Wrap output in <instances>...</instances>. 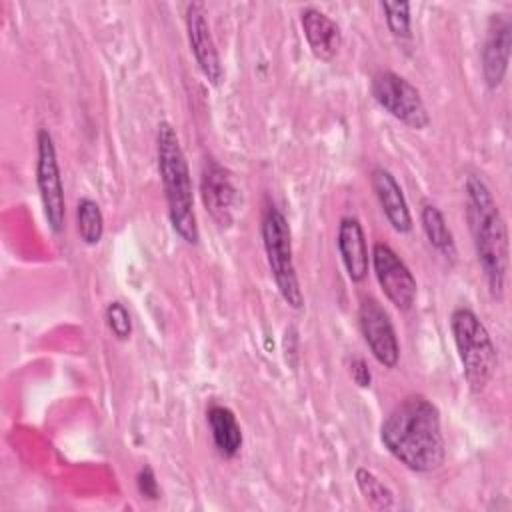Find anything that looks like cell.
<instances>
[{
  "label": "cell",
  "mask_w": 512,
  "mask_h": 512,
  "mask_svg": "<svg viewBox=\"0 0 512 512\" xmlns=\"http://www.w3.org/2000/svg\"><path fill=\"white\" fill-rule=\"evenodd\" d=\"M380 440L412 472H434L446 458L440 410L422 394L402 398L386 414L380 426Z\"/></svg>",
  "instance_id": "1"
},
{
  "label": "cell",
  "mask_w": 512,
  "mask_h": 512,
  "mask_svg": "<svg viewBox=\"0 0 512 512\" xmlns=\"http://www.w3.org/2000/svg\"><path fill=\"white\" fill-rule=\"evenodd\" d=\"M466 194V218L472 232L478 264L484 272L492 298L500 300L506 288L508 272V230L500 214V208L476 174H468L464 180Z\"/></svg>",
  "instance_id": "2"
},
{
  "label": "cell",
  "mask_w": 512,
  "mask_h": 512,
  "mask_svg": "<svg viewBox=\"0 0 512 512\" xmlns=\"http://www.w3.org/2000/svg\"><path fill=\"white\" fill-rule=\"evenodd\" d=\"M156 160L164 186L170 226L186 244H196L200 232L194 212L190 168L176 128L170 122H160L156 128Z\"/></svg>",
  "instance_id": "3"
},
{
  "label": "cell",
  "mask_w": 512,
  "mask_h": 512,
  "mask_svg": "<svg viewBox=\"0 0 512 512\" xmlns=\"http://www.w3.org/2000/svg\"><path fill=\"white\" fill-rule=\"evenodd\" d=\"M450 330L470 392H484L498 366V352L488 328L470 308L460 306L450 314Z\"/></svg>",
  "instance_id": "4"
},
{
  "label": "cell",
  "mask_w": 512,
  "mask_h": 512,
  "mask_svg": "<svg viewBox=\"0 0 512 512\" xmlns=\"http://www.w3.org/2000/svg\"><path fill=\"white\" fill-rule=\"evenodd\" d=\"M260 232H262V244L268 260V268L272 272V278L276 282L280 296L290 308L300 310L304 304V296L300 290V282H298V274L292 258V234H290L286 216L274 204H270L264 210Z\"/></svg>",
  "instance_id": "5"
},
{
  "label": "cell",
  "mask_w": 512,
  "mask_h": 512,
  "mask_svg": "<svg viewBox=\"0 0 512 512\" xmlns=\"http://www.w3.org/2000/svg\"><path fill=\"white\" fill-rule=\"evenodd\" d=\"M372 96L380 108L412 130H424L430 124V114L420 90L404 76L392 70H380L370 84Z\"/></svg>",
  "instance_id": "6"
},
{
  "label": "cell",
  "mask_w": 512,
  "mask_h": 512,
  "mask_svg": "<svg viewBox=\"0 0 512 512\" xmlns=\"http://www.w3.org/2000/svg\"><path fill=\"white\" fill-rule=\"evenodd\" d=\"M36 186L48 228L54 234H60L64 230L66 220L64 184L54 138L44 128L36 134Z\"/></svg>",
  "instance_id": "7"
},
{
  "label": "cell",
  "mask_w": 512,
  "mask_h": 512,
  "mask_svg": "<svg viewBox=\"0 0 512 512\" xmlns=\"http://www.w3.org/2000/svg\"><path fill=\"white\" fill-rule=\"evenodd\" d=\"M370 260L374 266L376 280L386 298L400 312H408L416 302L418 284L406 262L384 242H376L372 246Z\"/></svg>",
  "instance_id": "8"
},
{
  "label": "cell",
  "mask_w": 512,
  "mask_h": 512,
  "mask_svg": "<svg viewBox=\"0 0 512 512\" xmlns=\"http://www.w3.org/2000/svg\"><path fill=\"white\" fill-rule=\"evenodd\" d=\"M358 326L376 362L384 368H394L400 360V344L394 324L378 300L364 298L360 302Z\"/></svg>",
  "instance_id": "9"
},
{
  "label": "cell",
  "mask_w": 512,
  "mask_h": 512,
  "mask_svg": "<svg viewBox=\"0 0 512 512\" xmlns=\"http://www.w3.org/2000/svg\"><path fill=\"white\" fill-rule=\"evenodd\" d=\"M186 36L190 44V52L202 72V76L212 84L218 86L224 78L220 54L208 24V12L202 2H190L186 6Z\"/></svg>",
  "instance_id": "10"
},
{
  "label": "cell",
  "mask_w": 512,
  "mask_h": 512,
  "mask_svg": "<svg viewBox=\"0 0 512 512\" xmlns=\"http://www.w3.org/2000/svg\"><path fill=\"white\" fill-rule=\"evenodd\" d=\"M200 194L206 212L218 226H230L238 204V190L230 178V172L216 160H206L200 178Z\"/></svg>",
  "instance_id": "11"
},
{
  "label": "cell",
  "mask_w": 512,
  "mask_h": 512,
  "mask_svg": "<svg viewBox=\"0 0 512 512\" xmlns=\"http://www.w3.org/2000/svg\"><path fill=\"white\" fill-rule=\"evenodd\" d=\"M512 46V22L506 14H492L482 48V76L490 90H496L508 72Z\"/></svg>",
  "instance_id": "12"
},
{
  "label": "cell",
  "mask_w": 512,
  "mask_h": 512,
  "mask_svg": "<svg viewBox=\"0 0 512 512\" xmlns=\"http://www.w3.org/2000/svg\"><path fill=\"white\" fill-rule=\"evenodd\" d=\"M370 184L390 226L398 234H408L412 230V214L394 174L382 166H376L370 174Z\"/></svg>",
  "instance_id": "13"
},
{
  "label": "cell",
  "mask_w": 512,
  "mask_h": 512,
  "mask_svg": "<svg viewBox=\"0 0 512 512\" xmlns=\"http://www.w3.org/2000/svg\"><path fill=\"white\" fill-rule=\"evenodd\" d=\"M300 26L304 38L318 60L330 62L342 48V30L336 20H332L320 8L308 6L300 12Z\"/></svg>",
  "instance_id": "14"
},
{
  "label": "cell",
  "mask_w": 512,
  "mask_h": 512,
  "mask_svg": "<svg viewBox=\"0 0 512 512\" xmlns=\"http://www.w3.org/2000/svg\"><path fill=\"white\" fill-rule=\"evenodd\" d=\"M336 244H338V252H340V258H342L348 278L356 284L362 282L368 276L370 256H368L364 228L358 218L344 216L340 220Z\"/></svg>",
  "instance_id": "15"
},
{
  "label": "cell",
  "mask_w": 512,
  "mask_h": 512,
  "mask_svg": "<svg viewBox=\"0 0 512 512\" xmlns=\"http://www.w3.org/2000/svg\"><path fill=\"white\" fill-rule=\"evenodd\" d=\"M206 422L210 426L212 442L222 458H234L242 446V428L236 414L222 404H212L206 410Z\"/></svg>",
  "instance_id": "16"
},
{
  "label": "cell",
  "mask_w": 512,
  "mask_h": 512,
  "mask_svg": "<svg viewBox=\"0 0 512 512\" xmlns=\"http://www.w3.org/2000/svg\"><path fill=\"white\" fill-rule=\"evenodd\" d=\"M420 222H422V230H424L430 246L442 258L454 262L456 260V244H454V236L446 224L442 210L432 202H424L422 210H420Z\"/></svg>",
  "instance_id": "17"
},
{
  "label": "cell",
  "mask_w": 512,
  "mask_h": 512,
  "mask_svg": "<svg viewBox=\"0 0 512 512\" xmlns=\"http://www.w3.org/2000/svg\"><path fill=\"white\" fill-rule=\"evenodd\" d=\"M76 224L78 236L84 244L94 246L104 236V214L96 200L80 198L76 204Z\"/></svg>",
  "instance_id": "18"
},
{
  "label": "cell",
  "mask_w": 512,
  "mask_h": 512,
  "mask_svg": "<svg viewBox=\"0 0 512 512\" xmlns=\"http://www.w3.org/2000/svg\"><path fill=\"white\" fill-rule=\"evenodd\" d=\"M354 480L356 486L360 490V494L364 496V500L376 508V510H388L394 506V494L392 490L368 468L360 466L354 470Z\"/></svg>",
  "instance_id": "19"
},
{
  "label": "cell",
  "mask_w": 512,
  "mask_h": 512,
  "mask_svg": "<svg viewBox=\"0 0 512 512\" xmlns=\"http://www.w3.org/2000/svg\"><path fill=\"white\" fill-rule=\"evenodd\" d=\"M380 10L384 12V20L388 30L396 38L412 36V4L410 2H380Z\"/></svg>",
  "instance_id": "20"
},
{
  "label": "cell",
  "mask_w": 512,
  "mask_h": 512,
  "mask_svg": "<svg viewBox=\"0 0 512 512\" xmlns=\"http://www.w3.org/2000/svg\"><path fill=\"white\" fill-rule=\"evenodd\" d=\"M104 318H106V326L112 332V336L120 342H126L132 334V318L128 308L120 302V300H112L108 302L106 310H104Z\"/></svg>",
  "instance_id": "21"
},
{
  "label": "cell",
  "mask_w": 512,
  "mask_h": 512,
  "mask_svg": "<svg viewBox=\"0 0 512 512\" xmlns=\"http://www.w3.org/2000/svg\"><path fill=\"white\" fill-rule=\"evenodd\" d=\"M136 488L138 492L142 494V498H148V500H156L160 496V490H158V482H156V476H154V470L150 466H142L136 474Z\"/></svg>",
  "instance_id": "22"
},
{
  "label": "cell",
  "mask_w": 512,
  "mask_h": 512,
  "mask_svg": "<svg viewBox=\"0 0 512 512\" xmlns=\"http://www.w3.org/2000/svg\"><path fill=\"white\" fill-rule=\"evenodd\" d=\"M348 370H350L352 380H354L360 388H368V386H370L372 374H370V368H368V364H366L364 358H352L350 364H348Z\"/></svg>",
  "instance_id": "23"
}]
</instances>
